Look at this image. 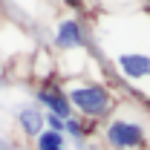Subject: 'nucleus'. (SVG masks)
<instances>
[{
  "mask_svg": "<svg viewBox=\"0 0 150 150\" xmlns=\"http://www.w3.org/2000/svg\"><path fill=\"white\" fill-rule=\"evenodd\" d=\"M69 107L75 104V110L90 115V118H98V115H107L112 107V98L104 87H75L69 93Z\"/></svg>",
  "mask_w": 150,
  "mask_h": 150,
  "instance_id": "f257e3e1",
  "label": "nucleus"
},
{
  "mask_svg": "<svg viewBox=\"0 0 150 150\" xmlns=\"http://www.w3.org/2000/svg\"><path fill=\"white\" fill-rule=\"evenodd\" d=\"M107 142L115 150H136L144 144V127L133 118H112L107 124Z\"/></svg>",
  "mask_w": 150,
  "mask_h": 150,
  "instance_id": "f03ea898",
  "label": "nucleus"
},
{
  "mask_svg": "<svg viewBox=\"0 0 150 150\" xmlns=\"http://www.w3.org/2000/svg\"><path fill=\"white\" fill-rule=\"evenodd\" d=\"M118 69L127 75V78H144V75H150V58L139 55V52L118 55Z\"/></svg>",
  "mask_w": 150,
  "mask_h": 150,
  "instance_id": "7ed1b4c3",
  "label": "nucleus"
},
{
  "mask_svg": "<svg viewBox=\"0 0 150 150\" xmlns=\"http://www.w3.org/2000/svg\"><path fill=\"white\" fill-rule=\"evenodd\" d=\"M55 43H58V46H64V49H75V46H81V43H84L81 23H75V20H64V23L58 26Z\"/></svg>",
  "mask_w": 150,
  "mask_h": 150,
  "instance_id": "20e7f679",
  "label": "nucleus"
},
{
  "mask_svg": "<svg viewBox=\"0 0 150 150\" xmlns=\"http://www.w3.org/2000/svg\"><path fill=\"white\" fill-rule=\"evenodd\" d=\"M38 98H40V101L49 107V112H52V115L64 118V121L69 118V101L58 93V90H49V87H46V90H40V93H38Z\"/></svg>",
  "mask_w": 150,
  "mask_h": 150,
  "instance_id": "39448f33",
  "label": "nucleus"
},
{
  "mask_svg": "<svg viewBox=\"0 0 150 150\" xmlns=\"http://www.w3.org/2000/svg\"><path fill=\"white\" fill-rule=\"evenodd\" d=\"M18 121H20V127H23L26 136H38L40 127H43V115H40L38 110H23Z\"/></svg>",
  "mask_w": 150,
  "mask_h": 150,
  "instance_id": "423d86ee",
  "label": "nucleus"
},
{
  "mask_svg": "<svg viewBox=\"0 0 150 150\" xmlns=\"http://www.w3.org/2000/svg\"><path fill=\"white\" fill-rule=\"evenodd\" d=\"M38 150H64V136L55 130H40L38 133Z\"/></svg>",
  "mask_w": 150,
  "mask_h": 150,
  "instance_id": "0eeeda50",
  "label": "nucleus"
},
{
  "mask_svg": "<svg viewBox=\"0 0 150 150\" xmlns=\"http://www.w3.org/2000/svg\"><path fill=\"white\" fill-rule=\"evenodd\" d=\"M64 130L72 133V136H81V133H84V127H81V121H78V118H67V121H64Z\"/></svg>",
  "mask_w": 150,
  "mask_h": 150,
  "instance_id": "6e6552de",
  "label": "nucleus"
},
{
  "mask_svg": "<svg viewBox=\"0 0 150 150\" xmlns=\"http://www.w3.org/2000/svg\"><path fill=\"white\" fill-rule=\"evenodd\" d=\"M67 3H69V6H72V3H78V0H67Z\"/></svg>",
  "mask_w": 150,
  "mask_h": 150,
  "instance_id": "1a4fd4ad",
  "label": "nucleus"
}]
</instances>
